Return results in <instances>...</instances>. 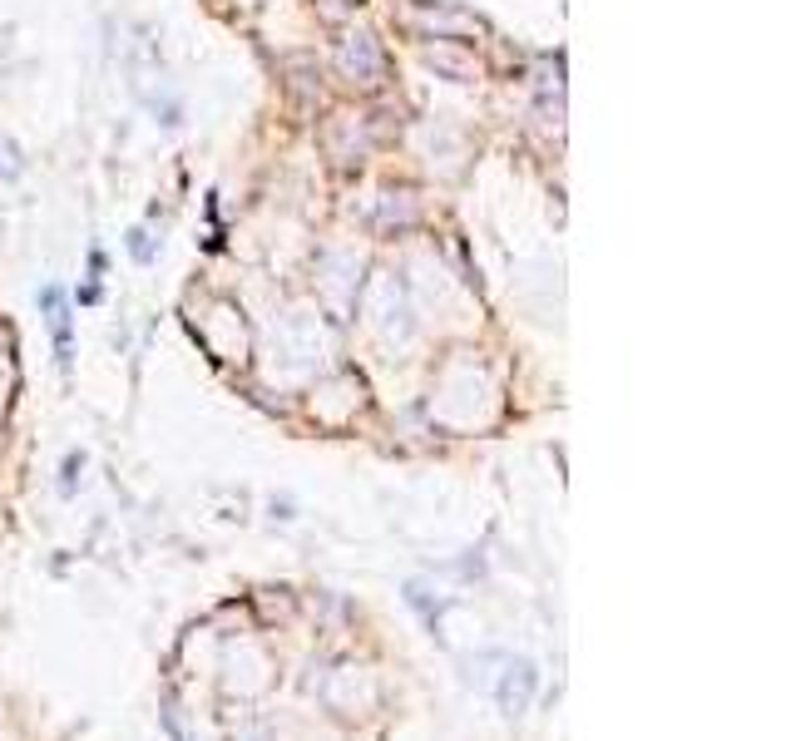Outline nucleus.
<instances>
[{"instance_id":"f257e3e1","label":"nucleus","mask_w":791,"mask_h":741,"mask_svg":"<svg viewBox=\"0 0 791 741\" xmlns=\"http://www.w3.org/2000/svg\"><path fill=\"white\" fill-rule=\"evenodd\" d=\"M381 70H386V54H381V45L371 40V35H352V40H342V74L346 79H362V85H376L381 79Z\"/></svg>"},{"instance_id":"f03ea898","label":"nucleus","mask_w":791,"mask_h":741,"mask_svg":"<svg viewBox=\"0 0 791 741\" xmlns=\"http://www.w3.org/2000/svg\"><path fill=\"white\" fill-rule=\"evenodd\" d=\"M40 307H45L50 331H54V356H60V370L70 376V307H64V292H60V287H45Z\"/></svg>"},{"instance_id":"20e7f679","label":"nucleus","mask_w":791,"mask_h":741,"mask_svg":"<svg viewBox=\"0 0 791 741\" xmlns=\"http://www.w3.org/2000/svg\"><path fill=\"white\" fill-rule=\"evenodd\" d=\"M129 253L139 257V262H154V247H149V233H144V228H134V233H129Z\"/></svg>"},{"instance_id":"7ed1b4c3","label":"nucleus","mask_w":791,"mask_h":741,"mask_svg":"<svg viewBox=\"0 0 791 741\" xmlns=\"http://www.w3.org/2000/svg\"><path fill=\"white\" fill-rule=\"evenodd\" d=\"M426 60L440 64V70H450L455 79H470V74L480 70V64H465V60H455V54H445V50H426Z\"/></svg>"}]
</instances>
